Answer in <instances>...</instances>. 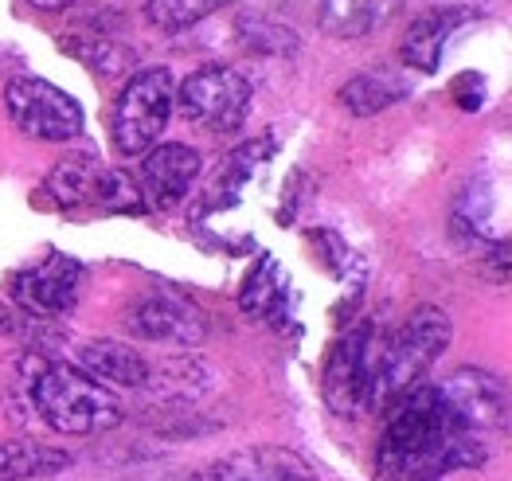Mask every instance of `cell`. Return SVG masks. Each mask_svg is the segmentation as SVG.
<instances>
[{
  "label": "cell",
  "mask_w": 512,
  "mask_h": 481,
  "mask_svg": "<svg viewBox=\"0 0 512 481\" xmlns=\"http://www.w3.org/2000/svg\"><path fill=\"white\" fill-rule=\"evenodd\" d=\"M489 442L462 431L438 384H419L391 403L380 446H376V481H438L450 470L481 466Z\"/></svg>",
  "instance_id": "6da1fadb"
},
{
  "label": "cell",
  "mask_w": 512,
  "mask_h": 481,
  "mask_svg": "<svg viewBox=\"0 0 512 481\" xmlns=\"http://www.w3.org/2000/svg\"><path fill=\"white\" fill-rule=\"evenodd\" d=\"M450 345V317L438 306H419L395 329H376L372 341V403L387 407L399 395L419 388L434 360Z\"/></svg>",
  "instance_id": "7a4b0ae2"
},
{
  "label": "cell",
  "mask_w": 512,
  "mask_h": 481,
  "mask_svg": "<svg viewBox=\"0 0 512 481\" xmlns=\"http://www.w3.org/2000/svg\"><path fill=\"white\" fill-rule=\"evenodd\" d=\"M32 407L59 435H102L122 423V403L67 360H47L32 376Z\"/></svg>",
  "instance_id": "3957f363"
},
{
  "label": "cell",
  "mask_w": 512,
  "mask_h": 481,
  "mask_svg": "<svg viewBox=\"0 0 512 481\" xmlns=\"http://www.w3.org/2000/svg\"><path fill=\"white\" fill-rule=\"evenodd\" d=\"M47 196L67 216H137L145 212L137 180L106 169L98 157H67L47 176Z\"/></svg>",
  "instance_id": "277c9868"
},
{
  "label": "cell",
  "mask_w": 512,
  "mask_h": 481,
  "mask_svg": "<svg viewBox=\"0 0 512 481\" xmlns=\"http://www.w3.org/2000/svg\"><path fill=\"white\" fill-rule=\"evenodd\" d=\"M172 106H176L172 71H165V67L133 71V79L118 94V106H114V145H118V153L145 157L169 126Z\"/></svg>",
  "instance_id": "5b68a950"
},
{
  "label": "cell",
  "mask_w": 512,
  "mask_h": 481,
  "mask_svg": "<svg viewBox=\"0 0 512 481\" xmlns=\"http://www.w3.org/2000/svg\"><path fill=\"white\" fill-rule=\"evenodd\" d=\"M180 114L208 133H235L251 110V83L235 67H200L176 87Z\"/></svg>",
  "instance_id": "8992f818"
},
{
  "label": "cell",
  "mask_w": 512,
  "mask_h": 481,
  "mask_svg": "<svg viewBox=\"0 0 512 481\" xmlns=\"http://www.w3.org/2000/svg\"><path fill=\"white\" fill-rule=\"evenodd\" d=\"M4 106L12 126L32 141H75L83 133V106L63 87L24 75L4 87Z\"/></svg>",
  "instance_id": "52a82bcc"
},
{
  "label": "cell",
  "mask_w": 512,
  "mask_h": 481,
  "mask_svg": "<svg viewBox=\"0 0 512 481\" xmlns=\"http://www.w3.org/2000/svg\"><path fill=\"white\" fill-rule=\"evenodd\" d=\"M372 341H376V325L364 321L341 333L337 345L329 349L321 388L329 411H337L341 419H356L372 403Z\"/></svg>",
  "instance_id": "ba28073f"
},
{
  "label": "cell",
  "mask_w": 512,
  "mask_h": 481,
  "mask_svg": "<svg viewBox=\"0 0 512 481\" xmlns=\"http://www.w3.org/2000/svg\"><path fill=\"white\" fill-rule=\"evenodd\" d=\"M438 392L446 399V407L454 411V419L462 423V431H470L481 442H489L509 427V388L497 372L458 368L438 384Z\"/></svg>",
  "instance_id": "9c48e42d"
},
{
  "label": "cell",
  "mask_w": 512,
  "mask_h": 481,
  "mask_svg": "<svg viewBox=\"0 0 512 481\" xmlns=\"http://www.w3.org/2000/svg\"><path fill=\"white\" fill-rule=\"evenodd\" d=\"M83 274V263H75L71 255H47L43 263L12 278V298L36 317H63L79 306Z\"/></svg>",
  "instance_id": "30bf717a"
},
{
  "label": "cell",
  "mask_w": 512,
  "mask_h": 481,
  "mask_svg": "<svg viewBox=\"0 0 512 481\" xmlns=\"http://www.w3.org/2000/svg\"><path fill=\"white\" fill-rule=\"evenodd\" d=\"M122 325H126L133 337L157 341V345H196L208 333L204 313L196 306H188L184 298H176V294L133 298L126 306V313H122Z\"/></svg>",
  "instance_id": "8fae6325"
},
{
  "label": "cell",
  "mask_w": 512,
  "mask_h": 481,
  "mask_svg": "<svg viewBox=\"0 0 512 481\" xmlns=\"http://www.w3.org/2000/svg\"><path fill=\"white\" fill-rule=\"evenodd\" d=\"M196 180H200V153L172 141V145H153L145 153L141 173H137V188H141V200L169 212V208L184 204V196L192 192Z\"/></svg>",
  "instance_id": "7c38bea8"
},
{
  "label": "cell",
  "mask_w": 512,
  "mask_h": 481,
  "mask_svg": "<svg viewBox=\"0 0 512 481\" xmlns=\"http://www.w3.org/2000/svg\"><path fill=\"white\" fill-rule=\"evenodd\" d=\"M196 481H313V470L286 446H251L212 462Z\"/></svg>",
  "instance_id": "4fadbf2b"
},
{
  "label": "cell",
  "mask_w": 512,
  "mask_h": 481,
  "mask_svg": "<svg viewBox=\"0 0 512 481\" xmlns=\"http://www.w3.org/2000/svg\"><path fill=\"white\" fill-rule=\"evenodd\" d=\"M270 153H274V141H247V145H239L235 153H227V157L219 161V169L208 176L204 192H200L196 216H212V212H223V208L239 204L243 188L255 180L258 169H262V161H266Z\"/></svg>",
  "instance_id": "5bb4252c"
},
{
  "label": "cell",
  "mask_w": 512,
  "mask_h": 481,
  "mask_svg": "<svg viewBox=\"0 0 512 481\" xmlns=\"http://www.w3.org/2000/svg\"><path fill=\"white\" fill-rule=\"evenodd\" d=\"M75 368H83L102 388H145L149 384L145 356L126 341H90L75 356Z\"/></svg>",
  "instance_id": "9a60e30c"
},
{
  "label": "cell",
  "mask_w": 512,
  "mask_h": 481,
  "mask_svg": "<svg viewBox=\"0 0 512 481\" xmlns=\"http://www.w3.org/2000/svg\"><path fill=\"white\" fill-rule=\"evenodd\" d=\"M122 32H126V20L122 16H110L102 24L83 16L79 36H71L67 47L83 59L86 67H94L98 75H122V71L133 67V47L122 40Z\"/></svg>",
  "instance_id": "2e32d148"
},
{
  "label": "cell",
  "mask_w": 512,
  "mask_h": 481,
  "mask_svg": "<svg viewBox=\"0 0 512 481\" xmlns=\"http://www.w3.org/2000/svg\"><path fill=\"white\" fill-rule=\"evenodd\" d=\"M462 20H466V12H458V8H434V12H423V16L407 28V36H403V47H399L403 63H407L411 71L434 75L438 63H442L446 40L458 32Z\"/></svg>",
  "instance_id": "e0dca14e"
},
{
  "label": "cell",
  "mask_w": 512,
  "mask_h": 481,
  "mask_svg": "<svg viewBox=\"0 0 512 481\" xmlns=\"http://www.w3.org/2000/svg\"><path fill=\"white\" fill-rule=\"evenodd\" d=\"M67 454L63 450H51L43 442L32 438H12V442H0V481H36L51 478L59 470H67Z\"/></svg>",
  "instance_id": "ac0fdd59"
},
{
  "label": "cell",
  "mask_w": 512,
  "mask_h": 481,
  "mask_svg": "<svg viewBox=\"0 0 512 481\" xmlns=\"http://www.w3.org/2000/svg\"><path fill=\"white\" fill-rule=\"evenodd\" d=\"M282 306H286V274L274 255H262L239 290V309L247 317H274Z\"/></svg>",
  "instance_id": "d6986e66"
},
{
  "label": "cell",
  "mask_w": 512,
  "mask_h": 481,
  "mask_svg": "<svg viewBox=\"0 0 512 481\" xmlns=\"http://www.w3.org/2000/svg\"><path fill=\"white\" fill-rule=\"evenodd\" d=\"M399 98H407V83H395L387 75H352L341 87V106L356 118H372L387 106H395Z\"/></svg>",
  "instance_id": "ffe728a7"
},
{
  "label": "cell",
  "mask_w": 512,
  "mask_h": 481,
  "mask_svg": "<svg viewBox=\"0 0 512 481\" xmlns=\"http://www.w3.org/2000/svg\"><path fill=\"white\" fill-rule=\"evenodd\" d=\"M215 8H219V0H149L145 4V20L157 32L176 36V32H188L192 24L208 20Z\"/></svg>",
  "instance_id": "44dd1931"
},
{
  "label": "cell",
  "mask_w": 512,
  "mask_h": 481,
  "mask_svg": "<svg viewBox=\"0 0 512 481\" xmlns=\"http://www.w3.org/2000/svg\"><path fill=\"white\" fill-rule=\"evenodd\" d=\"M243 32V44L262 55H294L301 47V40L290 28H278V24H262V20H243L239 24Z\"/></svg>",
  "instance_id": "7402d4cb"
},
{
  "label": "cell",
  "mask_w": 512,
  "mask_h": 481,
  "mask_svg": "<svg viewBox=\"0 0 512 481\" xmlns=\"http://www.w3.org/2000/svg\"><path fill=\"white\" fill-rule=\"evenodd\" d=\"M454 102L462 110H481V102H485V79L477 71H466L462 79H454Z\"/></svg>",
  "instance_id": "603a6c76"
},
{
  "label": "cell",
  "mask_w": 512,
  "mask_h": 481,
  "mask_svg": "<svg viewBox=\"0 0 512 481\" xmlns=\"http://www.w3.org/2000/svg\"><path fill=\"white\" fill-rule=\"evenodd\" d=\"M20 325H16V317H12V309L0 302V333H16Z\"/></svg>",
  "instance_id": "cb8c5ba5"
},
{
  "label": "cell",
  "mask_w": 512,
  "mask_h": 481,
  "mask_svg": "<svg viewBox=\"0 0 512 481\" xmlns=\"http://www.w3.org/2000/svg\"><path fill=\"white\" fill-rule=\"evenodd\" d=\"M36 8H47V12H59V8H71L75 0H32Z\"/></svg>",
  "instance_id": "d4e9b609"
}]
</instances>
